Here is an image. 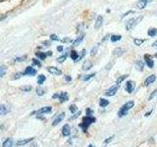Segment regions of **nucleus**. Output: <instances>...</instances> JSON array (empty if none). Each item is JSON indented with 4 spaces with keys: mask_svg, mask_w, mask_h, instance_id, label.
Masks as SVG:
<instances>
[{
    "mask_svg": "<svg viewBox=\"0 0 157 147\" xmlns=\"http://www.w3.org/2000/svg\"><path fill=\"white\" fill-rule=\"evenodd\" d=\"M83 38H85V33H82V34H80L78 37H77V39L75 41H74V45L75 46H77V45H78L82 40H83Z\"/></svg>",
    "mask_w": 157,
    "mask_h": 147,
    "instance_id": "nucleus-20",
    "label": "nucleus"
},
{
    "mask_svg": "<svg viewBox=\"0 0 157 147\" xmlns=\"http://www.w3.org/2000/svg\"><path fill=\"white\" fill-rule=\"evenodd\" d=\"M144 41H145V39H140V38H135V39H134L135 44H136V45H137V46L141 45V44L144 43Z\"/></svg>",
    "mask_w": 157,
    "mask_h": 147,
    "instance_id": "nucleus-30",
    "label": "nucleus"
},
{
    "mask_svg": "<svg viewBox=\"0 0 157 147\" xmlns=\"http://www.w3.org/2000/svg\"><path fill=\"white\" fill-rule=\"evenodd\" d=\"M71 134V129H70V126L69 125H65L63 126V129H62V134L64 136H68V135H70Z\"/></svg>",
    "mask_w": 157,
    "mask_h": 147,
    "instance_id": "nucleus-15",
    "label": "nucleus"
},
{
    "mask_svg": "<svg viewBox=\"0 0 157 147\" xmlns=\"http://www.w3.org/2000/svg\"><path fill=\"white\" fill-rule=\"evenodd\" d=\"M50 39H51V40H59V38H58V36H56V34H51Z\"/></svg>",
    "mask_w": 157,
    "mask_h": 147,
    "instance_id": "nucleus-46",
    "label": "nucleus"
},
{
    "mask_svg": "<svg viewBox=\"0 0 157 147\" xmlns=\"http://www.w3.org/2000/svg\"><path fill=\"white\" fill-rule=\"evenodd\" d=\"M147 4H148V3L146 2V0H140V1L137 2V4H136V7L139 9H144V8H145V6Z\"/></svg>",
    "mask_w": 157,
    "mask_h": 147,
    "instance_id": "nucleus-21",
    "label": "nucleus"
},
{
    "mask_svg": "<svg viewBox=\"0 0 157 147\" xmlns=\"http://www.w3.org/2000/svg\"><path fill=\"white\" fill-rule=\"evenodd\" d=\"M59 95H60V94H58V93H55V94L52 95V98H53V99H55V98H59Z\"/></svg>",
    "mask_w": 157,
    "mask_h": 147,
    "instance_id": "nucleus-51",
    "label": "nucleus"
},
{
    "mask_svg": "<svg viewBox=\"0 0 157 147\" xmlns=\"http://www.w3.org/2000/svg\"><path fill=\"white\" fill-rule=\"evenodd\" d=\"M71 58L73 59L74 61H78V53L76 50H72L71 51Z\"/></svg>",
    "mask_w": 157,
    "mask_h": 147,
    "instance_id": "nucleus-26",
    "label": "nucleus"
},
{
    "mask_svg": "<svg viewBox=\"0 0 157 147\" xmlns=\"http://www.w3.org/2000/svg\"><path fill=\"white\" fill-rule=\"evenodd\" d=\"M95 76V73H91V74H88V75H86V76H85L82 77V80L83 81H88V80H90V78L92 77H94Z\"/></svg>",
    "mask_w": 157,
    "mask_h": 147,
    "instance_id": "nucleus-33",
    "label": "nucleus"
},
{
    "mask_svg": "<svg viewBox=\"0 0 157 147\" xmlns=\"http://www.w3.org/2000/svg\"><path fill=\"white\" fill-rule=\"evenodd\" d=\"M112 138H113V137H112V136H111V137H109V138H107V139L105 140V143H108V142H110Z\"/></svg>",
    "mask_w": 157,
    "mask_h": 147,
    "instance_id": "nucleus-54",
    "label": "nucleus"
},
{
    "mask_svg": "<svg viewBox=\"0 0 157 147\" xmlns=\"http://www.w3.org/2000/svg\"><path fill=\"white\" fill-rule=\"evenodd\" d=\"M21 90H23L24 92H29V91H31L32 90V86H24V87H21Z\"/></svg>",
    "mask_w": 157,
    "mask_h": 147,
    "instance_id": "nucleus-38",
    "label": "nucleus"
},
{
    "mask_svg": "<svg viewBox=\"0 0 157 147\" xmlns=\"http://www.w3.org/2000/svg\"><path fill=\"white\" fill-rule=\"evenodd\" d=\"M46 54H47L48 56H51L52 55V52L51 51H48V52H46Z\"/></svg>",
    "mask_w": 157,
    "mask_h": 147,
    "instance_id": "nucleus-56",
    "label": "nucleus"
},
{
    "mask_svg": "<svg viewBox=\"0 0 157 147\" xmlns=\"http://www.w3.org/2000/svg\"><path fill=\"white\" fill-rule=\"evenodd\" d=\"M156 80V77L155 75H150L149 77H146V80L144 81V85L145 86H148L149 85H151V83H153Z\"/></svg>",
    "mask_w": 157,
    "mask_h": 147,
    "instance_id": "nucleus-8",
    "label": "nucleus"
},
{
    "mask_svg": "<svg viewBox=\"0 0 157 147\" xmlns=\"http://www.w3.org/2000/svg\"><path fill=\"white\" fill-rule=\"evenodd\" d=\"M24 75H27V76H36V70L33 69L32 66H29L26 68V70L24 72Z\"/></svg>",
    "mask_w": 157,
    "mask_h": 147,
    "instance_id": "nucleus-5",
    "label": "nucleus"
},
{
    "mask_svg": "<svg viewBox=\"0 0 157 147\" xmlns=\"http://www.w3.org/2000/svg\"><path fill=\"white\" fill-rule=\"evenodd\" d=\"M134 105H135V102H134V101H129V102H127L126 104L123 105L122 109H124V110L129 111L130 109H132V108L134 107Z\"/></svg>",
    "mask_w": 157,
    "mask_h": 147,
    "instance_id": "nucleus-17",
    "label": "nucleus"
},
{
    "mask_svg": "<svg viewBox=\"0 0 157 147\" xmlns=\"http://www.w3.org/2000/svg\"><path fill=\"white\" fill-rule=\"evenodd\" d=\"M123 52H124V50H123V49H121V48H116L115 50L113 51V53H114L115 56H120V55H122Z\"/></svg>",
    "mask_w": 157,
    "mask_h": 147,
    "instance_id": "nucleus-31",
    "label": "nucleus"
},
{
    "mask_svg": "<svg viewBox=\"0 0 157 147\" xmlns=\"http://www.w3.org/2000/svg\"><path fill=\"white\" fill-rule=\"evenodd\" d=\"M57 50H58L59 52L63 51V46H58V47H57Z\"/></svg>",
    "mask_w": 157,
    "mask_h": 147,
    "instance_id": "nucleus-52",
    "label": "nucleus"
},
{
    "mask_svg": "<svg viewBox=\"0 0 157 147\" xmlns=\"http://www.w3.org/2000/svg\"><path fill=\"white\" fill-rule=\"evenodd\" d=\"M47 71L52 74V75H55V76H60L62 75V71L60 70V69H58L56 67H48L47 68Z\"/></svg>",
    "mask_w": 157,
    "mask_h": 147,
    "instance_id": "nucleus-6",
    "label": "nucleus"
},
{
    "mask_svg": "<svg viewBox=\"0 0 157 147\" xmlns=\"http://www.w3.org/2000/svg\"><path fill=\"white\" fill-rule=\"evenodd\" d=\"M80 115H81V112H78V113H77V114L74 115L73 117H71V118H70V120H74V119H76V118H78V117L80 116Z\"/></svg>",
    "mask_w": 157,
    "mask_h": 147,
    "instance_id": "nucleus-48",
    "label": "nucleus"
},
{
    "mask_svg": "<svg viewBox=\"0 0 157 147\" xmlns=\"http://www.w3.org/2000/svg\"><path fill=\"white\" fill-rule=\"evenodd\" d=\"M144 59H145L146 65L148 66L149 68H153L154 67V61L152 60V58L149 55H145L144 56Z\"/></svg>",
    "mask_w": 157,
    "mask_h": 147,
    "instance_id": "nucleus-12",
    "label": "nucleus"
},
{
    "mask_svg": "<svg viewBox=\"0 0 157 147\" xmlns=\"http://www.w3.org/2000/svg\"><path fill=\"white\" fill-rule=\"evenodd\" d=\"M22 76H25L24 73H17L16 75L14 76V80H18V78H20Z\"/></svg>",
    "mask_w": 157,
    "mask_h": 147,
    "instance_id": "nucleus-43",
    "label": "nucleus"
},
{
    "mask_svg": "<svg viewBox=\"0 0 157 147\" xmlns=\"http://www.w3.org/2000/svg\"><path fill=\"white\" fill-rule=\"evenodd\" d=\"M43 44H45V45H47V46H49L50 45V41H43Z\"/></svg>",
    "mask_w": 157,
    "mask_h": 147,
    "instance_id": "nucleus-53",
    "label": "nucleus"
},
{
    "mask_svg": "<svg viewBox=\"0 0 157 147\" xmlns=\"http://www.w3.org/2000/svg\"><path fill=\"white\" fill-rule=\"evenodd\" d=\"M128 77V75H124V76H121V77H119L117 78V81H116V85H121V82L124 81V80H126V78Z\"/></svg>",
    "mask_w": 157,
    "mask_h": 147,
    "instance_id": "nucleus-27",
    "label": "nucleus"
},
{
    "mask_svg": "<svg viewBox=\"0 0 157 147\" xmlns=\"http://www.w3.org/2000/svg\"><path fill=\"white\" fill-rule=\"evenodd\" d=\"M69 109H70V111L72 112V113H75L78 109H77V106L75 105V104H72V105H70V107H69Z\"/></svg>",
    "mask_w": 157,
    "mask_h": 147,
    "instance_id": "nucleus-40",
    "label": "nucleus"
},
{
    "mask_svg": "<svg viewBox=\"0 0 157 147\" xmlns=\"http://www.w3.org/2000/svg\"><path fill=\"white\" fill-rule=\"evenodd\" d=\"M5 73H6V67L2 65L1 67H0V77H3Z\"/></svg>",
    "mask_w": 157,
    "mask_h": 147,
    "instance_id": "nucleus-32",
    "label": "nucleus"
},
{
    "mask_svg": "<svg viewBox=\"0 0 157 147\" xmlns=\"http://www.w3.org/2000/svg\"><path fill=\"white\" fill-rule=\"evenodd\" d=\"M119 85H115V86H112V87H110L109 89H107L106 90V92H105V94L107 95V96H113V95H115L116 94V92L118 91V89H119Z\"/></svg>",
    "mask_w": 157,
    "mask_h": 147,
    "instance_id": "nucleus-3",
    "label": "nucleus"
},
{
    "mask_svg": "<svg viewBox=\"0 0 157 147\" xmlns=\"http://www.w3.org/2000/svg\"><path fill=\"white\" fill-rule=\"evenodd\" d=\"M61 42H63V43H66V42H72V39H71L70 37H65V38L61 39Z\"/></svg>",
    "mask_w": 157,
    "mask_h": 147,
    "instance_id": "nucleus-45",
    "label": "nucleus"
},
{
    "mask_svg": "<svg viewBox=\"0 0 157 147\" xmlns=\"http://www.w3.org/2000/svg\"><path fill=\"white\" fill-rule=\"evenodd\" d=\"M154 56H155V57L157 58V54H155V55H154Z\"/></svg>",
    "mask_w": 157,
    "mask_h": 147,
    "instance_id": "nucleus-61",
    "label": "nucleus"
},
{
    "mask_svg": "<svg viewBox=\"0 0 157 147\" xmlns=\"http://www.w3.org/2000/svg\"><path fill=\"white\" fill-rule=\"evenodd\" d=\"M33 63L34 64V65H36L37 67H41V63L40 62H39L38 60H37V59H33Z\"/></svg>",
    "mask_w": 157,
    "mask_h": 147,
    "instance_id": "nucleus-42",
    "label": "nucleus"
},
{
    "mask_svg": "<svg viewBox=\"0 0 157 147\" xmlns=\"http://www.w3.org/2000/svg\"><path fill=\"white\" fill-rule=\"evenodd\" d=\"M98 47H99V46H98V45H95V47H93V48L91 49V51H90V55H91V56H94L95 54L97 53Z\"/></svg>",
    "mask_w": 157,
    "mask_h": 147,
    "instance_id": "nucleus-37",
    "label": "nucleus"
},
{
    "mask_svg": "<svg viewBox=\"0 0 157 147\" xmlns=\"http://www.w3.org/2000/svg\"><path fill=\"white\" fill-rule=\"evenodd\" d=\"M83 27H85V24H83V23L80 24L78 26V28H77V32H82V29H83Z\"/></svg>",
    "mask_w": 157,
    "mask_h": 147,
    "instance_id": "nucleus-41",
    "label": "nucleus"
},
{
    "mask_svg": "<svg viewBox=\"0 0 157 147\" xmlns=\"http://www.w3.org/2000/svg\"><path fill=\"white\" fill-rule=\"evenodd\" d=\"M15 146H17V144L13 138H7L3 142V147H15Z\"/></svg>",
    "mask_w": 157,
    "mask_h": 147,
    "instance_id": "nucleus-7",
    "label": "nucleus"
},
{
    "mask_svg": "<svg viewBox=\"0 0 157 147\" xmlns=\"http://www.w3.org/2000/svg\"><path fill=\"white\" fill-rule=\"evenodd\" d=\"M36 56L38 59H40V60H44V59L46 58L47 54H46V53H43V52H36Z\"/></svg>",
    "mask_w": 157,
    "mask_h": 147,
    "instance_id": "nucleus-24",
    "label": "nucleus"
},
{
    "mask_svg": "<svg viewBox=\"0 0 157 147\" xmlns=\"http://www.w3.org/2000/svg\"><path fill=\"white\" fill-rule=\"evenodd\" d=\"M134 88H135L134 81H127V83H126V90H127L128 93H132V90H134Z\"/></svg>",
    "mask_w": 157,
    "mask_h": 147,
    "instance_id": "nucleus-9",
    "label": "nucleus"
},
{
    "mask_svg": "<svg viewBox=\"0 0 157 147\" xmlns=\"http://www.w3.org/2000/svg\"><path fill=\"white\" fill-rule=\"evenodd\" d=\"M27 59V56H22V57H16L14 59V62H23Z\"/></svg>",
    "mask_w": 157,
    "mask_h": 147,
    "instance_id": "nucleus-35",
    "label": "nucleus"
},
{
    "mask_svg": "<svg viewBox=\"0 0 157 147\" xmlns=\"http://www.w3.org/2000/svg\"><path fill=\"white\" fill-rule=\"evenodd\" d=\"M52 110V107L51 106H45V107H42L41 109H39L37 111V114H44V113H50Z\"/></svg>",
    "mask_w": 157,
    "mask_h": 147,
    "instance_id": "nucleus-16",
    "label": "nucleus"
},
{
    "mask_svg": "<svg viewBox=\"0 0 157 147\" xmlns=\"http://www.w3.org/2000/svg\"><path fill=\"white\" fill-rule=\"evenodd\" d=\"M99 105H100L102 108H104V107H106V106L109 105V101L106 100V99H104V98H101L100 101H99Z\"/></svg>",
    "mask_w": 157,
    "mask_h": 147,
    "instance_id": "nucleus-25",
    "label": "nucleus"
},
{
    "mask_svg": "<svg viewBox=\"0 0 157 147\" xmlns=\"http://www.w3.org/2000/svg\"><path fill=\"white\" fill-rule=\"evenodd\" d=\"M151 1H152V0H146V2H147V3H149V2H151Z\"/></svg>",
    "mask_w": 157,
    "mask_h": 147,
    "instance_id": "nucleus-59",
    "label": "nucleus"
},
{
    "mask_svg": "<svg viewBox=\"0 0 157 147\" xmlns=\"http://www.w3.org/2000/svg\"><path fill=\"white\" fill-rule=\"evenodd\" d=\"M144 19V16H139L136 18H132V19H130L129 21L127 22L126 24V29L127 31H131V29L134 28L137 24H139L141 20Z\"/></svg>",
    "mask_w": 157,
    "mask_h": 147,
    "instance_id": "nucleus-2",
    "label": "nucleus"
},
{
    "mask_svg": "<svg viewBox=\"0 0 157 147\" xmlns=\"http://www.w3.org/2000/svg\"><path fill=\"white\" fill-rule=\"evenodd\" d=\"M59 100H60V102H61V103L68 101V100H69L68 93H67V92H62L61 94L59 95Z\"/></svg>",
    "mask_w": 157,
    "mask_h": 147,
    "instance_id": "nucleus-19",
    "label": "nucleus"
},
{
    "mask_svg": "<svg viewBox=\"0 0 157 147\" xmlns=\"http://www.w3.org/2000/svg\"><path fill=\"white\" fill-rule=\"evenodd\" d=\"M44 93H45V89L42 87H37L36 88V94L39 95V96H42Z\"/></svg>",
    "mask_w": 157,
    "mask_h": 147,
    "instance_id": "nucleus-29",
    "label": "nucleus"
},
{
    "mask_svg": "<svg viewBox=\"0 0 157 147\" xmlns=\"http://www.w3.org/2000/svg\"><path fill=\"white\" fill-rule=\"evenodd\" d=\"M121 37H122V36H120V34H118V36H117V34H113V36H111L110 39H111V41H112V42H116V41H118V40H120Z\"/></svg>",
    "mask_w": 157,
    "mask_h": 147,
    "instance_id": "nucleus-28",
    "label": "nucleus"
},
{
    "mask_svg": "<svg viewBox=\"0 0 157 147\" xmlns=\"http://www.w3.org/2000/svg\"><path fill=\"white\" fill-rule=\"evenodd\" d=\"M136 68L137 69V71H142L144 70V61H141V60H137L136 61Z\"/></svg>",
    "mask_w": 157,
    "mask_h": 147,
    "instance_id": "nucleus-18",
    "label": "nucleus"
},
{
    "mask_svg": "<svg viewBox=\"0 0 157 147\" xmlns=\"http://www.w3.org/2000/svg\"><path fill=\"white\" fill-rule=\"evenodd\" d=\"M102 24H103V17L102 16H98L97 19H96V21H95V23H94V28L98 29L102 26Z\"/></svg>",
    "mask_w": 157,
    "mask_h": 147,
    "instance_id": "nucleus-13",
    "label": "nucleus"
},
{
    "mask_svg": "<svg viewBox=\"0 0 157 147\" xmlns=\"http://www.w3.org/2000/svg\"><path fill=\"white\" fill-rule=\"evenodd\" d=\"M128 114V111L127 110H124V109H122L121 108V110L119 111V113H118V116L119 117H124Z\"/></svg>",
    "mask_w": 157,
    "mask_h": 147,
    "instance_id": "nucleus-36",
    "label": "nucleus"
},
{
    "mask_svg": "<svg viewBox=\"0 0 157 147\" xmlns=\"http://www.w3.org/2000/svg\"><path fill=\"white\" fill-rule=\"evenodd\" d=\"M67 55L68 54L67 53H65L64 55H62V56H60L58 59H57V61H58V63H63L64 61L66 60V58H67Z\"/></svg>",
    "mask_w": 157,
    "mask_h": 147,
    "instance_id": "nucleus-34",
    "label": "nucleus"
},
{
    "mask_svg": "<svg viewBox=\"0 0 157 147\" xmlns=\"http://www.w3.org/2000/svg\"><path fill=\"white\" fill-rule=\"evenodd\" d=\"M147 33H148V36H149L153 37V36H155L156 34H157V28H151L148 29V32H147Z\"/></svg>",
    "mask_w": 157,
    "mask_h": 147,
    "instance_id": "nucleus-22",
    "label": "nucleus"
},
{
    "mask_svg": "<svg viewBox=\"0 0 157 147\" xmlns=\"http://www.w3.org/2000/svg\"><path fill=\"white\" fill-rule=\"evenodd\" d=\"M45 80H46L45 76H44V75H39L38 77H37V83H38L39 85H42L44 81H45Z\"/></svg>",
    "mask_w": 157,
    "mask_h": 147,
    "instance_id": "nucleus-23",
    "label": "nucleus"
},
{
    "mask_svg": "<svg viewBox=\"0 0 157 147\" xmlns=\"http://www.w3.org/2000/svg\"><path fill=\"white\" fill-rule=\"evenodd\" d=\"M33 137H32V138H26V139H20L19 141L16 142V144H17V146H23V145L28 144L29 142L33 141Z\"/></svg>",
    "mask_w": 157,
    "mask_h": 147,
    "instance_id": "nucleus-11",
    "label": "nucleus"
},
{
    "mask_svg": "<svg viewBox=\"0 0 157 147\" xmlns=\"http://www.w3.org/2000/svg\"><path fill=\"white\" fill-rule=\"evenodd\" d=\"M95 118L94 117H91V116H86V117H85L82 119V122L80 124V126L82 129V130L83 131H86L87 130V129H88V126H90V124H92V123H94L95 122Z\"/></svg>",
    "mask_w": 157,
    "mask_h": 147,
    "instance_id": "nucleus-1",
    "label": "nucleus"
},
{
    "mask_svg": "<svg viewBox=\"0 0 157 147\" xmlns=\"http://www.w3.org/2000/svg\"><path fill=\"white\" fill-rule=\"evenodd\" d=\"M32 147H36V143L33 144V145H32Z\"/></svg>",
    "mask_w": 157,
    "mask_h": 147,
    "instance_id": "nucleus-58",
    "label": "nucleus"
},
{
    "mask_svg": "<svg viewBox=\"0 0 157 147\" xmlns=\"http://www.w3.org/2000/svg\"><path fill=\"white\" fill-rule=\"evenodd\" d=\"M88 147H94V146H93L92 144H90V145H88Z\"/></svg>",
    "mask_w": 157,
    "mask_h": 147,
    "instance_id": "nucleus-60",
    "label": "nucleus"
},
{
    "mask_svg": "<svg viewBox=\"0 0 157 147\" xmlns=\"http://www.w3.org/2000/svg\"><path fill=\"white\" fill-rule=\"evenodd\" d=\"M152 46H157V40H156L153 44H152Z\"/></svg>",
    "mask_w": 157,
    "mask_h": 147,
    "instance_id": "nucleus-57",
    "label": "nucleus"
},
{
    "mask_svg": "<svg viewBox=\"0 0 157 147\" xmlns=\"http://www.w3.org/2000/svg\"><path fill=\"white\" fill-rule=\"evenodd\" d=\"M65 80H66V81L69 82V81H72V77H71L70 76H68V75H67V76H65Z\"/></svg>",
    "mask_w": 157,
    "mask_h": 147,
    "instance_id": "nucleus-50",
    "label": "nucleus"
},
{
    "mask_svg": "<svg viewBox=\"0 0 157 147\" xmlns=\"http://www.w3.org/2000/svg\"><path fill=\"white\" fill-rule=\"evenodd\" d=\"M64 117H65V113H60L55 119H54V121H53V123H52V126H57V125H59L60 123L63 121V119H64Z\"/></svg>",
    "mask_w": 157,
    "mask_h": 147,
    "instance_id": "nucleus-4",
    "label": "nucleus"
},
{
    "mask_svg": "<svg viewBox=\"0 0 157 147\" xmlns=\"http://www.w3.org/2000/svg\"><path fill=\"white\" fill-rule=\"evenodd\" d=\"M157 94V89H155V90H153L152 91V93L150 94V96L148 97V100H151V99H153V97L155 96Z\"/></svg>",
    "mask_w": 157,
    "mask_h": 147,
    "instance_id": "nucleus-44",
    "label": "nucleus"
},
{
    "mask_svg": "<svg viewBox=\"0 0 157 147\" xmlns=\"http://www.w3.org/2000/svg\"><path fill=\"white\" fill-rule=\"evenodd\" d=\"M85 54H86V49H82V50L80 52V55H78V61H80L82 59V57L85 56Z\"/></svg>",
    "mask_w": 157,
    "mask_h": 147,
    "instance_id": "nucleus-39",
    "label": "nucleus"
},
{
    "mask_svg": "<svg viewBox=\"0 0 157 147\" xmlns=\"http://www.w3.org/2000/svg\"><path fill=\"white\" fill-rule=\"evenodd\" d=\"M132 13H135V11H132V10H130V11H128V12H126L125 14H123L122 18H124V17L128 16V15H130V14H132Z\"/></svg>",
    "mask_w": 157,
    "mask_h": 147,
    "instance_id": "nucleus-47",
    "label": "nucleus"
},
{
    "mask_svg": "<svg viewBox=\"0 0 157 147\" xmlns=\"http://www.w3.org/2000/svg\"><path fill=\"white\" fill-rule=\"evenodd\" d=\"M86 116H91V114H92V111L90 109H88V108L86 109Z\"/></svg>",
    "mask_w": 157,
    "mask_h": 147,
    "instance_id": "nucleus-49",
    "label": "nucleus"
},
{
    "mask_svg": "<svg viewBox=\"0 0 157 147\" xmlns=\"http://www.w3.org/2000/svg\"><path fill=\"white\" fill-rule=\"evenodd\" d=\"M9 112H10L9 107L6 106L5 104H1V106H0V115L4 116V115H6L7 113H9Z\"/></svg>",
    "mask_w": 157,
    "mask_h": 147,
    "instance_id": "nucleus-14",
    "label": "nucleus"
},
{
    "mask_svg": "<svg viewBox=\"0 0 157 147\" xmlns=\"http://www.w3.org/2000/svg\"><path fill=\"white\" fill-rule=\"evenodd\" d=\"M92 62L90 61V60H86L85 61V63L82 64V71H88V70H90V69L92 68Z\"/></svg>",
    "mask_w": 157,
    "mask_h": 147,
    "instance_id": "nucleus-10",
    "label": "nucleus"
},
{
    "mask_svg": "<svg viewBox=\"0 0 157 147\" xmlns=\"http://www.w3.org/2000/svg\"><path fill=\"white\" fill-rule=\"evenodd\" d=\"M151 112H152V111H149V112H147L146 114H145V117H148V116H149V115L151 114Z\"/></svg>",
    "mask_w": 157,
    "mask_h": 147,
    "instance_id": "nucleus-55",
    "label": "nucleus"
}]
</instances>
